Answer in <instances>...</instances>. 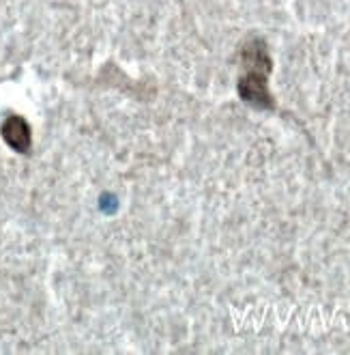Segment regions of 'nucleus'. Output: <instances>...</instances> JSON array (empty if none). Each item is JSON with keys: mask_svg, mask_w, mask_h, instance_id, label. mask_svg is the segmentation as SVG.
<instances>
[{"mask_svg": "<svg viewBox=\"0 0 350 355\" xmlns=\"http://www.w3.org/2000/svg\"><path fill=\"white\" fill-rule=\"evenodd\" d=\"M252 67L239 82L241 97L256 108H271V95L266 89V73L271 69V62L266 58L264 50H252Z\"/></svg>", "mask_w": 350, "mask_h": 355, "instance_id": "1", "label": "nucleus"}, {"mask_svg": "<svg viewBox=\"0 0 350 355\" xmlns=\"http://www.w3.org/2000/svg\"><path fill=\"white\" fill-rule=\"evenodd\" d=\"M3 138L7 140L9 147H13L19 153H26L30 147V128L24 119L9 116L3 125Z\"/></svg>", "mask_w": 350, "mask_h": 355, "instance_id": "2", "label": "nucleus"}]
</instances>
